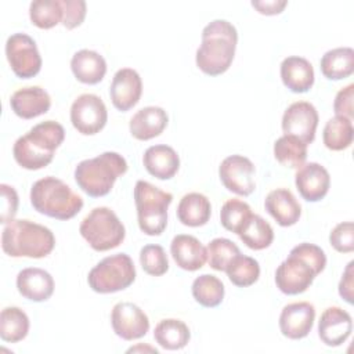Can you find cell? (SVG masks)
I'll list each match as a JSON object with an SVG mask.
<instances>
[{
    "label": "cell",
    "mask_w": 354,
    "mask_h": 354,
    "mask_svg": "<svg viewBox=\"0 0 354 354\" xmlns=\"http://www.w3.org/2000/svg\"><path fill=\"white\" fill-rule=\"evenodd\" d=\"M332 248L339 253H351L354 250V224L351 221L339 223L329 234Z\"/></svg>",
    "instance_id": "ab89813d"
},
{
    "label": "cell",
    "mask_w": 354,
    "mask_h": 354,
    "mask_svg": "<svg viewBox=\"0 0 354 354\" xmlns=\"http://www.w3.org/2000/svg\"><path fill=\"white\" fill-rule=\"evenodd\" d=\"M353 98H354V84L350 83L346 87L340 88L333 101V111L336 116H343L353 120L354 108H353Z\"/></svg>",
    "instance_id": "b9f144b4"
},
{
    "label": "cell",
    "mask_w": 354,
    "mask_h": 354,
    "mask_svg": "<svg viewBox=\"0 0 354 354\" xmlns=\"http://www.w3.org/2000/svg\"><path fill=\"white\" fill-rule=\"evenodd\" d=\"M325 252L308 242L296 245L275 271L277 288L289 296L306 292L314 278L325 270Z\"/></svg>",
    "instance_id": "6da1fadb"
},
{
    "label": "cell",
    "mask_w": 354,
    "mask_h": 354,
    "mask_svg": "<svg viewBox=\"0 0 354 354\" xmlns=\"http://www.w3.org/2000/svg\"><path fill=\"white\" fill-rule=\"evenodd\" d=\"M62 10H64V18L62 25L66 29H75L80 26L86 18L87 7L86 1L83 0H61Z\"/></svg>",
    "instance_id": "60d3db41"
},
{
    "label": "cell",
    "mask_w": 354,
    "mask_h": 354,
    "mask_svg": "<svg viewBox=\"0 0 354 354\" xmlns=\"http://www.w3.org/2000/svg\"><path fill=\"white\" fill-rule=\"evenodd\" d=\"M264 207L281 227L295 225L301 216L300 203L286 188H277L268 192L264 199Z\"/></svg>",
    "instance_id": "7402d4cb"
},
{
    "label": "cell",
    "mask_w": 354,
    "mask_h": 354,
    "mask_svg": "<svg viewBox=\"0 0 354 354\" xmlns=\"http://www.w3.org/2000/svg\"><path fill=\"white\" fill-rule=\"evenodd\" d=\"M170 253L176 264L185 271H196L207 261L206 248L198 238L188 234H178L173 238Z\"/></svg>",
    "instance_id": "44dd1931"
},
{
    "label": "cell",
    "mask_w": 354,
    "mask_h": 354,
    "mask_svg": "<svg viewBox=\"0 0 354 354\" xmlns=\"http://www.w3.org/2000/svg\"><path fill=\"white\" fill-rule=\"evenodd\" d=\"M17 289L28 300L46 301L54 293V279L43 268L28 267L18 272Z\"/></svg>",
    "instance_id": "ffe728a7"
},
{
    "label": "cell",
    "mask_w": 354,
    "mask_h": 354,
    "mask_svg": "<svg viewBox=\"0 0 354 354\" xmlns=\"http://www.w3.org/2000/svg\"><path fill=\"white\" fill-rule=\"evenodd\" d=\"M140 264L142 270L152 277H160L169 270V260L160 245L149 243L140 250Z\"/></svg>",
    "instance_id": "f35d334b"
},
{
    "label": "cell",
    "mask_w": 354,
    "mask_h": 354,
    "mask_svg": "<svg viewBox=\"0 0 354 354\" xmlns=\"http://www.w3.org/2000/svg\"><path fill=\"white\" fill-rule=\"evenodd\" d=\"M252 216L250 206L238 198L228 199L220 210V223L221 225L231 232L239 234L243 224Z\"/></svg>",
    "instance_id": "8d00e7d4"
},
{
    "label": "cell",
    "mask_w": 354,
    "mask_h": 354,
    "mask_svg": "<svg viewBox=\"0 0 354 354\" xmlns=\"http://www.w3.org/2000/svg\"><path fill=\"white\" fill-rule=\"evenodd\" d=\"M228 279L239 288H246L257 282L260 277L259 261L250 256L236 254L225 267Z\"/></svg>",
    "instance_id": "e575fe53"
},
{
    "label": "cell",
    "mask_w": 354,
    "mask_h": 354,
    "mask_svg": "<svg viewBox=\"0 0 354 354\" xmlns=\"http://www.w3.org/2000/svg\"><path fill=\"white\" fill-rule=\"evenodd\" d=\"M307 147L292 136H281L274 142V156L285 167L299 169L307 159Z\"/></svg>",
    "instance_id": "836d02e7"
},
{
    "label": "cell",
    "mask_w": 354,
    "mask_h": 354,
    "mask_svg": "<svg viewBox=\"0 0 354 354\" xmlns=\"http://www.w3.org/2000/svg\"><path fill=\"white\" fill-rule=\"evenodd\" d=\"M153 337L162 348L181 350L188 344L191 333L184 321L177 318H166L159 321L155 326Z\"/></svg>",
    "instance_id": "f1b7e54d"
},
{
    "label": "cell",
    "mask_w": 354,
    "mask_h": 354,
    "mask_svg": "<svg viewBox=\"0 0 354 354\" xmlns=\"http://www.w3.org/2000/svg\"><path fill=\"white\" fill-rule=\"evenodd\" d=\"M108 120V111L104 101L95 94H80L71 106L72 126L83 136L100 133Z\"/></svg>",
    "instance_id": "8fae6325"
},
{
    "label": "cell",
    "mask_w": 354,
    "mask_h": 354,
    "mask_svg": "<svg viewBox=\"0 0 354 354\" xmlns=\"http://www.w3.org/2000/svg\"><path fill=\"white\" fill-rule=\"evenodd\" d=\"M142 163L151 176L159 180H169L178 171L180 158L171 147L158 144L145 149Z\"/></svg>",
    "instance_id": "cb8c5ba5"
},
{
    "label": "cell",
    "mask_w": 354,
    "mask_h": 354,
    "mask_svg": "<svg viewBox=\"0 0 354 354\" xmlns=\"http://www.w3.org/2000/svg\"><path fill=\"white\" fill-rule=\"evenodd\" d=\"M6 57L19 79H30L41 69V57L36 41L26 33H14L7 39Z\"/></svg>",
    "instance_id": "30bf717a"
},
{
    "label": "cell",
    "mask_w": 354,
    "mask_h": 354,
    "mask_svg": "<svg viewBox=\"0 0 354 354\" xmlns=\"http://www.w3.org/2000/svg\"><path fill=\"white\" fill-rule=\"evenodd\" d=\"M321 72L329 80H342L354 72V50L336 47L326 51L321 58Z\"/></svg>",
    "instance_id": "83f0119b"
},
{
    "label": "cell",
    "mask_w": 354,
    "mask_h": 354,
    "mask_svg": "<svg viewBox=\"0 0 354 354\" xmlns=\"http://www.w3.org/2000/svg\"><path fill=\"white\" fill-rule=\"evenodd\" d=\"M64 138L62 124L55 120L40 122L15 141L12 147L14 159L26 170L43 169L51 163L54 152Z\"/></svg>",
    "instance_id": "3957f363"
},
{
    "label": "cell",
    "mask_w": 354,
    "mask_h": 354,
    "mask_svg": "<svg viewBox=\"0 0 354 354\" xmlns=\"http://www.w3.org/2000/svg\"><path fill=\"white\" fill-rule=\"evenodd\" d=\"M241 241L253 250H263L268 248L274 241V230L268 221H266L261 216L253 214L243 224L239 231Z\"/></svg>",
    "instance_id": "f546056e"
},
{
    "label": "cell",
    "mask_w": 354,
    "mask_h": 354,
    "mask_svg": "<svg viewBox=\"0 0 354 354\" xmlns=\"http://www.w3.org/2000/svg\"><path fill=\"white\" fill-rule=\"evenodd\" d=\"M136 279V267L126 253H116L95 264L87 277L88 286L97 293H115L129 288Z\"/></svg>",
    "instance_id": "9c48e42d"
},
{
    "label": "cell",
    "mask_w": 354,
    "mask_h": 354,
    "mask_svg": "<svg viewBox=\"0 0 354 354\" xmlns=\"http://www.w3.org/2000/svg\"><path fill=\"white\" fill-rule=\"evenodd\" d=\"M288 6L286 0H253L252 7L263 15H277Z\"/></svg>",
    "instance_id": "f6af8a7d"
},
{
    "label": "cell",
    "mask_w": 354,
    "mask_h": 354,
    "mask_svg": "<svg viewBox=\"0 0 354 354\" xmlns=\"http://www.w3.org/2000/svg\"><path fill=\"white\" fill-rule=\"evenodd\" d=\"M354 138V127L353 120L343 118V116H335L330 118L322 133L324 144L330 151H343L347 149L353 144Z\"/></svg>",
    "instance_id": "1f68e13d"
},
{
    "label": "cell",
    "mask_w": 354,
    "mask_h": 354,
    "mask_svg": "<svg viewBox=\"0 0 354 354\" xmlns=\"http://www.w3.org/2000/svg\"><path fill=\"white\" fill-rule=\"evenodd\" d=\"M207 263L216 271H225L228 263L239 254V248L227 238H214L206 248Z\"/></svg>",
    "instance_id": "74e56055"
},
{
    "label": "cell",
    "mask_w": 354,
    "mask_h": 354,
    "mask_svg": "<svg viewBox=\"0 0 354 354\" xmlns=\"http://www.w3.org/2000/svg\"><path fill=\"white\" fill-rule=\"evenodd\" d=\"M55 246L50 228L30 220H11L1 231V249L11 257L43 259Z\"/></svg>",
    "instance_id": "277c9868"
},
{
    "label": "cell",
    "mask_w": 354,
    "mask_h": 354,
    "mask_svg": "<svg viewBox=\"0 0 354 354\" xmlns=\"http://www.w3.org/2000/svg\"><path fill=\"white\" fill-rule=\"evenodd\" d=\"M134 351H149V353H155L158 354V350L155 347H151V346H142V344H138V346H134V347H130L127 350V353H134Z\"/></svg>",
    "instance_id": "bcb514c9"
},
{
    "label": "cell",
    "mask_w": 354,
    "mask_h": 354,
    "mask_svg": "<svg viewBox=\"0 0 354 354\" xmlns=\"http://www.w3.org/2000/svg\"><path fill=\"white\" fill-rule=\"evenodd\" d=\"M238 43L235 26L225 19H214L202 30V43L196 50V66L209 76H218L231 66Z\"/></svg>",
    "instance_id": "7a4b0ae2"
},
{
    "label": "cell",
    "mask_w": 354,
    "mask_h": 354,
    "mask_svg": "<svg viewBox=\"0 0 354 354\" xmlns=\"http://www.w3.org/2000/svg\"><path fill=\"white\" fill-rule=\"evenodd\" d=\"M1 223L8 224L11 220H14V216L18 210V194L14 189V187L1 184Z\"/></svg>",
    "instance_id": "7bdbcfd3"
},
{
    "label": "cell",
    "mask_w": 354,
    "mask_h": 354,
    "mask_svg": "<svg viewBox=\"0 0 354 354\" xmlns=\"http://www.w3.org/2000/svg\"><path fill=\"white\" fill-rule=\"evenodd\" d=\"M351 315L340 307H328L318 321V336L329 347L342 346L351 335Z\"/></svg>",
    "instance_id": "ac0fdd59"
},
{
    "label": "cell",
    "mask_w": 354,
    "mask_h": 354,
    "mask_svg": "<svg viewBox=\"0 0 354 354\" xmlns=\"http://www.w3.org/2000/svg\"><path fill=\"white\" fill-rule=\"evenodd\" d=\"M315 308L308 301H296L286 304L279 315L281 333L292 340L306 337L314 325Z\"/></svg>",
    "instance_id": "2e32d148"
},
{
    "label": "cell",
    "mask_w": 354,
    "mask_h": 354,
    "mask_svg": "<svg viewBox=\"0 0 354 354\" xmlns=\"http://www.w3.org/2000/svg\"><path fill=\"white\" fill-rule=\"evenodd\" d=\"M29 318L19 307H6L0 313V337L7 343H17L26 337Z\"/></svg>",
    "instance_id": "4dcf8cb0"
},
{
    "label": "cell",
    "mask_w": 354,
    "mask_h": 354,
    "mask_svg": "<svg viewBox=\"0 0 354 354\" xmlns=\"http://www.w3.org/2000/svg\"><path fill=\"white\" fill-rule=\"evenodd\" d=\"M318 126V112L315 106L307 101H296L290 104L282 116L283 134L292 136L303 141L306 145L315 138Z\"/></svg>",
    "instance_id": "4fadbf2b"
},
{
    "label": "cell",
    "mask_w": 354,
    "mask_h": 354,
    "mask_svg": "<svg viewBox=\"0 0 354 354\" xmlns=\"http://www.w3.org/2000/svg\"><path fill=\"white\" fill-rule=\"evenodd\" d=\"M212 214V205L207 196L201 192L185 194L177 206V217L187 227L205 225Z\"/></svg>",
    "instance_id": "4316f807"
},
{
    "label": "cell",
    "mask_w": 354,
    "mask_h": 354,
    "mask_svg": "<svg viewBox=\"0 0 354 354\" xmlns=\"http://www.w3.org/2000/svg\"><path fill=\"white\" fill-rule=\"evenodd\" d=\"M169 122L167 113L160 106H145L137 111L129 123L130 134L140 140L148 141L163 133Z\"/></svg>",
    "instance_id": "603a6c76"
},
{
    "label": "cell",
    "mask_w": 354,
    "mask_h": 354,
    "mask_svg": "<svg viewBox=\"0 0 354 354\" xmlns=\"http://www.w3.org/2000/svg\"><path fill=\"white\" fill-rule=\"evenodd\" d=\"M281 79L293 93H306L314 84V68L308 59L290 55L281 62Z\"/></svg>",
    "instance_id": "d4e9b609"
},
{
    "label": "cell",
    "mask_w": 354,
    "mask_h": 354,
    "mask_svg": "<svg viewBox=\"0 0 354 354\" xmlns=\"http://www.w3.org/2000/svg\"><path fill=\"white\" fill-rule=\"evenodd\" d=\"M10 106L17 116L22 119H33L48 112L51 98L44 88L29 86L14 91L10 98Z\"/></svg>",
    "instance_id": "d6986e66"
},
{
    "label": "cell",
    "mask_w": 354,
    "mask_h": 354,
    "mask_svg": "<svg viewBox=\"0 0 354 354\" xmlns=\"http://www.w3.org/2000/svg\"><path fill=\"white\" fill-rule=\"evenodd\" d=\"M127 171L126 159L112 151L84 159L75 167V181L88 196L100 198L111 192L118 177Z\"/></svg>",
    "instance_id": "5b68a950"
},
{
    "label": "cell",
    "mask_w": 354,
    "mask_h": 354,
    "mask_svg": "<svg viewBox=\"0 0 354 354\" xmlns=\"http://www.w3.org/2000/svg\"><path fill=\"white\" fill-rule=\"evenodd\" d=\"M142 94V82L137 71L131 68L119 69L111 82L109 95L118 111L127 112L136 106Z\"/></svg>",
    "instance_id": "9a60e30c"
},
{
    "label": "cell",
    "mask_w": 354,
    "mask_h": 354,
    "mask_svg": "<svg viewBox=\"0 0 354 354\" xmlns=\"http://www.w3.org/2000/svg\"><path fill=\"white\" fill-rule=\"evenodd\" d=\"M33 209L57 220L73 218L83 207V199L62 180L47 176L37 180L30 188Z\"/></svg>",
    "instance_id": "8992f818"
},
{
    "label": "cell",
    "mask_w": 354,
    "mask_h": 354,
    "mask_svg": "<svg viewBox=\"0 0 354 354\" xmlns=\"http://www.w3.org/2000/svg\"><path fill=\"white\" fill-rule=\"evenodd\" d=\"M134 202L140 230L149 236L160 235L167 225V209L173 195L148 181L138 180L134 187Z\"/></svg>",
    "instance_id": "52a82bcc"
},
{
    "label": "cell",
    "mask_w": 354,
    "mask_h": 354,
    "mask_svg": "<svg viewBox=\"0 0 354 354\" xmlns=\"http://www.w3.org/2000/svg\"><path fill=\"white\" fill-rule=\"evenodd\" d=\"M71 69L79 82L84 84H97L106 73V62L100 53L83 48L73 54Z\"/></svg>",
    "instance_id": "484cf974"
},
{
    "label": "cell",
    "mask_w": 354,
    "mask_h": 354,
    "mask_svg": "<svg viewBox=\"0 0 354 354\" xmlns=\"http://www.w3.org/2000/svg\"><path fill=\"white\" fill-rule=\"evenodd\" d=\"M339 295L348 303H354V261H350L342 275L339 282Z\"/></svg>",
    "instance_id": "ee69618b"
},
{
    "label": "cell",
    "mask_w": 354,
    "mask_h": 354,
    "mask_svg": "<svg viewBox=\"0 0 354 354\" xmlns=\"http://www.w3.org/2000/svg\"><path fill=\"white\" fill-rule=\"evenodd\" d=\"M29 18L40 29H51L62 24L64 10L61 0H35L29 6Z\"/></svg>",
    "instance_id": "d590c367"
},
{
    "label": "cell",
    "mask_w": 354,
    "mask_h": 354,
    "mask_svg": "<svg viewBox=\"0 0 354 354\" xmlns=\"http://www.w3.org/2000/svg\"><path fill=\"white\" fill-rule=\"evenodd\" d=\"M218 176L223 185L241 196L250 195L254 188V165L243 155H230L218 166Z\"/></svg>",
    "instance_id": "7c38bea8"
},
{
    "label": "cell",
    "mask_w": 354,
    "mask_h": 354,
    "mask_svg": "<svg viewBox=\"0 0 354 354\" xmlns=\"http://www.w3.org/2000/svg\"><path fill=\"white\" fill-rule=\"evenodd\" d=\"M111 325L113 332L123 340L141 339L149 330L147 314L134 303H116L111 313Z\"/></svg>",
    "instance_id": "5bb4252c"
},
{
    "label": "cell",
    "mask_w": 354,
    "mask_h": 354,
    "mask_svg": "<svg viewBox=\"0 0 354 354\" xmlns=\"http://www.w3.org/2000/svg\"><path fill=\"white\" fill-rule=\"evenodd\" d=\"M80 235L91 249L106 252L118 248L126 236L123 223L116 213L106 206L94 207L80 223Z\"/></svg>",
    "instance_id": "ba28073f"
},
{
    "label": "cell",
    "mask_w": 354,
    "mask_h": 354,
    "mask_svg": "<svg viewBox=\"0 0 354 354\" xmlns=\"http://www.w3.org/2000/svg\"><path fill=\"white\" fill-rule=\"evenodd\" d=\"M192 296L203 307L213 308L221 304L224 299V285L223 282L212 274H202L196 277L192 282Z\"/></svg>",
    "instance_id": "d6a6232c"
},
{
    "label": "cell",
    "mask_w": 354,
    "mask_h": 354,
    "mask_svg": "<svg viewBox=\"0 0 354 354\" xmlns=\"http://www.w3.org/2000/svg\"><path fill=\"white\" fill-rule=\"evenodd\" d=\"M295 184L303 199L307 202H318L329 191L330 176L329 171L317 162L303 163L296 174Z\"/></svg>",
    "instance_id": "e0dca14e"
}]
</instances>
